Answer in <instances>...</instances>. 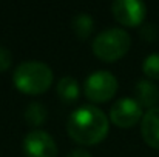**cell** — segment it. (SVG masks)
Segmentation results:
<instances>
[{
	"label": "cell",
	"instance_id": "obj_1",
	"mask_svg": "<svg viewBox=\"0 0 159 157\" xmlns=\"http://www.w3.org/2000/svg\"><path fill=\"white\" fill-rule=\"evenodd\" d=\"M110 131V119L94 105H84L73 111L66 120V133L79 145L101 143Z\"/></svg>",
	"mask_w": 159,
	"mask_h": 157
},
{
	"label": "cell",
	"instance_id": "obj_2",
	"mask_svg": "<svg viewBox=\"0 0 159 157\" xmlns=\"http://www.w3.org/2000/svg\"><path fill=\"white\" fill-rule=\"evenodd\" d=\"M53 69L40 60H26L16 66L12 74L14 86L26 96H39L53 85Z\"/></svg>",
	"mask_w": 159,
	"mask_h": 157
},
{
	"label": "cell",
	"instance_id": "obj_3",
	"mask_svg": "<svg viewBox=\"0 0 159 157\" xmlns=\"http://www.w3.org/2000/svg\"><path fill=\"white\" fill-rule=\"evenodd\" d=\"M130 46H131V37L122 28H108L99 33L91 43V50L94 55L105 63L120 60L128 52Z\"/></svg>",
	"mask_w": 159,
	"mask_h": 157
},
{
	"label": "cell",
	"instance_id": "obj_4",
	"mask_svg": "<svg viewBox=\"0 0 159 157\" xmlns=\"http://www.w3.org/2000/svg\"><path fill=\"white\" fill-rule=\"evenodd\" d=\"M117 79L105 69L91 72L84 83V93L91 103H107L117 91Z\"/></svg>",
	"mask_w": 159,
	"mask_h": 157
},
{
	"label": "cell",
	"instance_id": "obj_5",
	"mask_svg": "<svg viewBox=\"0 0 159 157\" xmlns=\"http://www.w3.org/2000/svg\"><path fill=\"white\" fill-rule=\"evenodd\" d=\"M144 117L142 108L133 97L117 99L110 109V122L117 128H131Z\"/></svg>",
	"mask_w": 159,
	"mask_h": 157
},
{
	"label": "cell",
	"instance_id": "obj_6",
	"mask_svg": "<svg viewBox=\"0 0 159 157\" xmlns=\"http://www.w3.org/2000/svg\"><path fill=\"white\" fill-rule=\"evenodd\" d=\"M111 12L117 23L127 28H136L144 23L147 6L139 0H116L111 5Z\"/></svg>",
	"mask_w": 159,
	"mask_h": 157
},
{
	"label": "cell",
	"instance_id": "obj_7",
	"mask_svg": "<svg viewBox=\"0 0 159 157\" xmlns=\"http://www.w3.org/2000/svg\"><path fill=\"white\" fill-rule=\"evenodd\" d=\"M26 157H57V145L53 137L43 129L30 131L22 142Z\"/></svg>",
	"mask_w": 159,
	"mask_h": 157
},
{
	"label": "cell",
	"instance_id": "obj_8",
	"mask_svg": "<svg viewBox=\"0 0 159 157\" xmlns=\"http://www.w3.org/2000/svg\"><path fill=\"white\" fill-rule=\"evenodd\" d=\"M141 134L148 146L159 150V106L144 114L141 120Z\"/></svg>",
	"mask_w": 159,
	"mask_h": 157
},
{
	"label": "cell",
	"instance_id": "obj_9",
	"mask_svg": "<svg viewBox=\"0 0 159 157\" xmlns=\"http://www.w3.org/2000/svg\"><path fill=\"white\" fill-rule=\"evenodd\" d=\"M134 100L141 105V108H145L147 111L156 108V105L159 103V88L152 80L147 79L136 82Z\"/></svg>",
	"mask_w": 159,
	"mask_h": 157
},
{
	"label": "cell",
	"instance_id": "obj_10",
	"mask_svg": "<svg viewBox=\"0 0 159 157\" xmlns=\"http://www.w3.org/2000/svg\"><path fill=\"white\" fill-rule=\"evenodd\" d=\"M56 93H57L59 99L63 103H74L79 99V96H80L79 82L74 77H71V76H65V77H62L57 82Z\"/></svg>",
	"mask_w": 159,
	"mask_h": 157
},
{
	"label": "cell",
	"instance_id": "obj_11",
	"mask_svg": "<svg viewBox=\"0 0 159 157\" xmlns=\"http://www.w3.org/2000/svg\"><path fill=\"white\" fill-rule=\"evenodd\" d=\"M71 28H73V33L76 34V37L79 40H87L94 31V20L90 14L80 12V14L73 17Z\"/></svg>",
	"mask_w": 159,
	"mask_h": 157
},
{
	"label": "cell",
	"instance_id": "obj_12",
	"mask_svg": "<svg viewBox=\"0 0 159 157\" xmlns=\"http://www.w3.org/2000/svg\"><path fill=\"white\" fill-rule=\"evenodd\" d=\"M23 117H25V122L30 126L39 129V126H42L47 122L48 111H47V108H45L43 103H40V102H31L25 108Z\"/></svg>",
	"mask_w": 159,
	"mask_h": 157
},
{
	"label": "cell",
	"instance_id": "obj_13",
	"mask_svg": "<svg viewBox=\"0 0 159 157\" xmlns=\"http://www.w3.org/2000/svg\"><path fill=\"white\" fill-rule=\"evenodd\" d=\"M142 71L150 80H159V52L145 57L142 63Z\"/></svg>",
	"mask_w": 159,
	"mask_h": 157
},
{
	"label": "cell",
	"instance_id": "obj_14",
	"mask_svg": "<svg viewBox=\"0 0 159 157\" xmlns=\"http://www.w3.org/2000/svg\"><path fill=\"white\" fill-rule=\"evenodd\" d=\"M141 37L145 42H155L158 37V28L155 26V23H145L141 28Z\"/></svg>",
	"mask_w": 159,
	"mask_h": 157
},
{
	"label": "cell",
	"instance_id": "obj_15",
	"mask_svg": "<svg viewBox=\"0 0 159 157\" xmlns=\"http://www.w3.org/2000/svg\"><path fill=\"white\" fill-rule=\"evenodd\" d=\"M12 65V54L8 48L0 45V72H5Z\"/></svg>",
	"mask_w": 159,
	"mask_h": 157
},
{
	"label": "cell",
	"instance_id": "obj_16",
	"mask_svg": "<svg viewBox=\"0 0 159 157\" xmlns=\"http://www.w3.org/2000/svg\"><path fill=\"white\" fill-rule=\"evenodd\" d=\"M66 157H93V156H91L87 150H74V151H71Z\"/></svg>",
	"mask_w": 159,
	"mask_h": 157
}]
</instances>
